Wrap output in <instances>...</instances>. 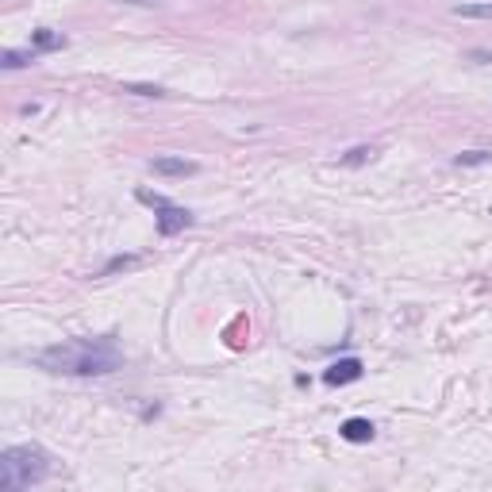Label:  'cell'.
<instances>
[{
    "instance_id": "7c38bea8",
    "label": "cell",
    "mask_w": 492,
    "mask_h": 492,
    "mask_svg": "<svg viewBox=\"0 0 492 492\" xmlns=\"http://www.w3.org/2000/svg\"><path fill=\"white\" fill-rule=\"evenodd\" d=\"M485 162H492V150H465L454 158V166L462 169V166H485Z\"/></svg>"
},
{
    "instance_id": "9c48e42d",
    "label": "cell",
    "mask_w": 492,
    "mask_h": 492,
    "mask_svg": "<svg viewBox=\"0 0 492 492\" xmlns=\"http://www.w3.org/2000/svg\"><path fill=\"white\" fill-rule=\"evenodd\" d=\"M35 54L39 51H8L4 58H0V65H4V70H23L27 62H35Z\"/></svg>"
},
{
    "instance_id": "9a60e30c",
    "label": "cell",
    "mask_w": 492,
    "mask_h": 492,
    "mask_svg": "<svg viewBox=\"0 0 492 492\" xmlns=\"http://www.w3.org/2000/svg\"><path fill=\"white\" fill-rule=\"evenodd\" d=\"M127 4H138V8H150V4H158V0H127Z\"/></svg>"
},
{
    "instance_id": "8992f818",
    "label": "cell",
    "mask_w": 492,
    "mask_h": 492,
    "mask_svg": "<svg viewBox=\"0 0 492 492\" xmlns=\"http://www.w3.org/2000/svg\"><path fill=\"white\" fill-rule=\"evenodd\" d=\"M339 434L347 442H373V434H377V427L369 420H362V415H354V420H342V427H339Z\"/></svg>"
},
{
    "instance_id": "277c9868",
    "label": "cell",
    "mask_w": 492,
    "mask_h": 492,
    "mask_svg": "<svg viewBox=\"0 0 492 492\" xmlns=\"http://www.w3.org/2000/svg\"><path fill=\"white\" fill-rule=\"evenodd\" d=\"M146 166H150V174H158V177H193V174H200L196 162L174 158V154H158V158H150Z\"/></svg>"
},
{
    "instance_id": "52a82bcc",
    "label": "cell",
    "mask_w": 492,
    "mask_h": 492,
    "mask_svg": "<svg viewBox=\"0 0 492 492\" xmlns=\"http://www.w3.org/2000/svg\"><path fill=\"white\" fill-rule=\"evenodd\" d=\"M70 43V39L62 35V31H54V27H39V31H31V51H62V46Z\"/></svg>"
},
{
    "instance_id": "8fae6325",
    "label": "cell",
    "mask_w": 492,
    "mask_h": 492,
    "mask_svg": "<svg viewBox=\"0 0 492 492\" xmlns=\"http://www.w3.org/2000/svg\"><path fill=\"white\" fill-rule=\"evenodd\" d=\"M131 266H138V254H116V258H112L108 266L101 269V277H112V273H119V269H131Z\"/></svg>"
},
{
    "instance_id": "4fadbf2b",
    "label": "cell",
    "mask_w": 492,
    "mask_h": 492,
    "mask_svg": "<svg viewBox=\"0 0 492 492\" xmlns=\"http://www.w3.org/2000/svg\"><path fill=\"white\" fill-rule=\"evenodd\" d=\"M123 93H131V96H166V89L162 85H135V81H123Z\"/></svg>"
},
{
    "instance_id": "30bf717a",
    "label": "cell",
    "mask_w": 492,
    "mask_h": 492,
    "mask_svg": "<svg viewBox=\"0 0 492 492\" xmlns=\"http://www.w3.org/2000/svg\"><path fill=\"white\" fill-rule=\"evenodd\" d=\"M373 154H377V146H354V150H347L339 162H342V166H365Z\"/></svg>"
},
{
    "instance_id": "7a4b0ae2",
    "label": "cell",
    "mask_w": 492,
    "mask_h": 492,
    "mask_svg": "<svg viewBox=\"0 0 492 492\" xmlns=\"http://www.w3.org/2000/svg\"><path fill=\"white\" fill-rule=\"evenodd\" d=\"M51 477V458H46L43 446L27 442V446H8L0 454V488L15 492V488H31L43 485Z\"/></svg>"
},
{
    "instance_id": "5b68a950",
    "label": "cell",
    "mask_w": 492,
    "mask_h": 492,
    "mask_svg": "<svg viewBox=\"0 0 492 492\" xmlns=\"http://www.w3.org/2000/svg\"><path fill=\"white\" fill-rule=\"evenodd\" d=\"M362 373H365V369H362V358H339L335 365H327L323 381H327V384H335V389H342V384L358 381Z\"/></svg>"
},
{
    "instance_id": "6da1fadb",
    "label": "cell",
    "mask_w": 492,
    "mask_h": 492,
    "mask_svg": "<svg viewBox=\"0 0 492 492\" xmlns=\"http://www.w3.org/2000/svg\"><path fill=\"white\" fill-rule=\"evenodd\" d=\"M35 365L46 373H70V377H104L123 365V354L112 335L104 339H70L58 347H46L35 354Z\"/></svg>"
},
{
    "instance_id": "3957f363",
    "label": "cell",
    "mask_w": 492,
    "mask_h": 492,
    "mask_svg": "<svg viewBox=\"0 0 492 492\" xmlns=\"http://www.w3.org/2000/svg\"><path fill=\"white\" fill-rule=\"evenodd\" d=\"M154 216H158V235L162 239H169V235H177V231H185V227H193V212L188 208H177V204H162V208H154Z\"/></svg>"
},
{
    "instance_id": "ba28073f",
    "label": "cell",
    "mask_w": 492,
    "mask_h": 492,
    "mask_svg": "<svg viewBox=\"0 0 492 492\" xmlns=\"http://www.w3.org/2000/svg\"><path fill=\"white\" fill-rule=\"evenodd\" d=\"M454 15H462V20H492V0L488 4H454Z\"/></svg>"
},
{
    "instance_id": "5bb4252c",
    "label": "cell",
    "mask_w": 492,
    "mask_h": 492,
    "mask_svg": "<svg viewBox=\"0 0 492 492\" xmlns=\"http://www.w3.org/2000/svg\"><path fill=\"white\" fill-rule=\"evenodd\" d=\"M135 196L146 204V208H162V204H166V196H162V193H150V188H138Z\"/></svg>"
}]
</instances>
